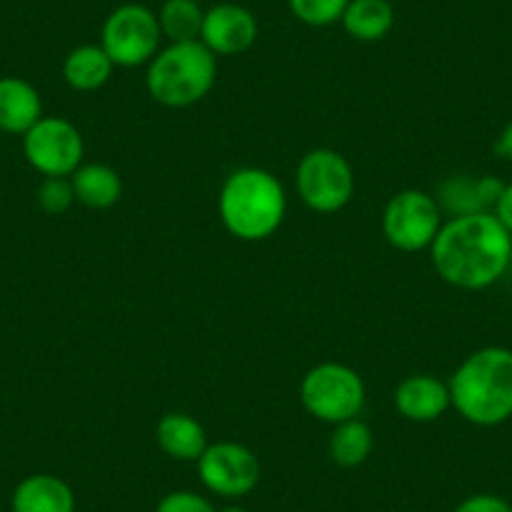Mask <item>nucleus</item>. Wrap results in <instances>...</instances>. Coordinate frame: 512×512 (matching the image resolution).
<instances>
[{
  "instance_id": "1",
  "label": "nucleus",
  "mask_w": 512,
  "mask_h": 512,
  "mask_svg": "<svg viewBox=\"0 0 512 512\" xmlns=\"http://www.w3.org/2000/svg\"><path fill=\"white\" fill-rule=\"evenodd\" d=\"M437 277L455 289L480 292L510 272L512 236L492 211L452 216L430 246Z\"/></svg>"
},
{
  "instance_id": "2",
  "label": "nucleus",
  "mask_w": 512,
  "mask_h": 512,
  "mask_svg": "<svg viewBox=\"0 0 512 512\" xmlns=\"http://www.w3.org/2000/svg\"><path fill=\"white\" fill-rule=\"evenodd\" d=\"M452 407L477 427H497L512 417V349L482 347L450 377Z\"/></svg>"
},
{
  "instance_id": "3",
  "label": "nucleus",
  "mask_w": 512,
  "mask_h": 512,
  "mask_svg": "<svg viewBox=\"0 0 512 512\" xmlns=\"http://www.w3.org/2000/svg\"><path fill=\"white\" fill-rule=\"evenodd\" d=\"M287 214L282 181L256 166L236 169L219 191V216L226 231L241 241L269 239Z\"/></svg>"
},
{
  "instance_id": "4",
  "label": "nucleus",
  "mask_w": 512,
  "mask_h": 512,
  "mask_svg": "<svg viewBox=\"0 0 512 512\" xmlns=\"http://www.w3.org/2000/svg\"><path fill=\"white\" fill-rule=\"evenodd\" d=\"M216 56L201 41L161 48L146 71V88L166 108H186L209 96L216 83Z\"/></svg>"
},
{
  "instance_id": "5",
  "label": "nucleus",
  "mask_w": 512,
  "mask_h": 512,
  "mask_svg": "<svg viewBox=\"0 0 512 512\" xmlns=\"http://www.w3.org/2000/svg\"><path fill=\"white\" fill-rule=\"evenodd\" d=\"M304 410L317 420L339 425L359 417L367 390L364 382L352 367L337 362H322L309 369L299 387Z\"/></svg>"
},
{
  "instance_id": "6",
  "label": "nucleus",
  "mask_w": 512,
  "mask_h": 512,
  "mask_svg": "<svg viewBox=\"0 0 512 512\" xmlns=\"http://www.w3.org/2000/svg\"><path fill=\"white\" fill-rule=\"evenodd\" d=\"M159 16L141 3H126L111 11L101 28V48L108 53L113 66L136 68L151 63L161 51Z\"/></svg>"
},
{
  "instance_id": "7",
  "label": "nucleus",
  "mask_w": 512,
  "mask_h": 512,
  "mask_svg": "<svg viewBox=\"0 0 512 512\" xmlns=\"http://www.w3.org/2000/svg\"><path fill=\"white\" fill-rule=\"evenodd\" d=\"M297 194L317 214L342 211L354 196L352 164L334 149H314L297 166Z\"/></svg>"
},
{
  "instance_id": "8",
  "label": "nucleus",
  "mask_w": 512,
  "mask_h": 512,
  "mask_svg": "<svg viewBox=\"0 0 512 512\" xmlns=\"http://www.w3.org/2000/svg\"><path fill=\"white\" fill-rule=\"evenodd\" d=\"M442 229V209L435 196L417 189H405L384 206L382 231L395 249H430L437 231Z\"/></svg>"
},
{
  "instance_id": "9",
  "label": "nucleus",
  "mask_w": 512,
  "mask_h": 512,
  "mask_svg": "<svg viewBox=\"0 0 512 512\" xmlns=\"http://www.w3.org/2000/svg\"><path fill=\"white\" fill-rule=\"evenodd\" d=\"M26 161L48 179V176H71L83 164V136L71 121L61 116H43L23 136Z\"/></svg>"
},
{
  "instance_id": "10",
  "label": "nucleus",
  "mask_w": 512,
  "mask_h": 512,
  "mask_svg": "<svg viewBox=\"0 0 512 512\" xmlns=\"http://www.w3.org/2000/svg\"><path fill=\"white\" fill-rule=\"evenodd\" d=\"M199 477L214 495L244 497L259 485L262 465L254 452L239 442H216L196 460Z\"/></svg>"
},
{
  "instance_id": "11",
  "label": "nucleus",
  "mask_w": 512,
  "mask_h": 512,
  "mask_svg": "<svg viewBox=\"0 0 512 512\" xmlns=\"http://www.w3.org/2000/svg\"><path fill=\"white\" fill-rule=\"evenodd\" d=\"M259 36V23L254 13L236 3H219L209 8L201 28V43L214 56H239L249 51Z\"/></svg>"
},
{
  "instance_id": "12",
  "label": "nucleus",
  "mask_w": 512,
  "mask_h": 512,
  "mask_svg": "<svg viewBox=\"0 0 512 512\" xmlns=\"http://www.w3.org/2000/svg\"><path fill=\"white\" fill-rule=\"evenodd\" d=\"M395 407L410 422L440 420L452 407L450 384L432 374H412L397 384Z\"/></svg>"
},
{
  "instance_id": "13",
  "label": "nucleus",
  "mask_w": 512,
  "mask_h": 512,
  "mask_svg": "<svg viewBox=\"0 0 512 512\" xmlns=\"http://www.w3.org/2000/svg\"><path fill=\"white\" fill-rule=\"evenodd\" d=\"M502 189H505V181H500L497 176L475 179L470 174H455L442 181L435 201L450 216L482 214V211L495 209Z\"/></svg>"
},
{
  "instance_id": "14",
  "label": "nucleus",
  "mask_w": 512,
  "mask_h": 512,
  "mask_svg": "<svg viewBox=\"0 0 512 512\" xmlns=\"http://www.w3.org/2000/svg\"><path fill=\"white\" fill-rule=\"evenodd\" d=\"M11 512H76V492L48 472L28 475L13 490Z\"/></svg>"
},
{
  "instance_id": "15",
  "label": "nucleus",
  "mask_w": 512,
  "mask_h": 512,
  "mask_svg": "<svg viewBox=\"0 0 512 512\" xmlns=\"http://www.w3.org/2000/svg\"><path fill=\"white\" fill-rule=\"evenodd\" d=\"M43 118V101L36 86L18 76L0 78V131L26 136Z\"/></svg>"
},
{
  "instance_id": "16",
  "label": "nucleus",
  "mask_w": 512,
  "mask_h": 512,
  "mask_svg": "<svg viewBox=\"0 0 512 512\" xmlns=\"http://www.w3.org/2000/svg\"><path fill=\"white\" fill-rule=\"evenodd\" d=\"M156 442L171 460L179 462H196L209 447L206 430L186 412H169L161 417L156 425Z\"/></svg>"
},
{
  "instance_id": "17",
  "label": "nucleus",
  "mask_w": 512,
  "mask_h": 512,
  "mask_svg": "<svg viewBox=\"0 0 512 512\" xmlns=\"http://www.w3.org/2000/svg\"><path fill=\"white\" fill-rule=\"evenodd\" d=\"M339 23L354 41L377 43L390 36L395 26V8L390 0H349Z\"/></svg>"
},
{
  "instance_id": "18",
  "label": "nucleus",
  "mask_w": 512,
  "mask_h": 512,
  "mask_svg": "<svg viewBox=\"0 0 512 512\" xmlns=\"http://www.w3.org/2000/svg\"><path fill=\"white\" fill-rule=\"evenodd\" d=\"M71 184L76 191V201H81L88 209H111L123 194L121 176L106 164H81L71 174Z\"/></svg>"
},
{
  "instance_id": "19",
  "label": "nucleus",
  "mask_w": 512,
  "mask_h": 512,
  "mask_svg": "<svg viewBox=\"0 0 512 512\" xmlns=\"http://www.w3.org/2000/svg\"><path fill=\"white\" fill-rule=\"evenodd\" d=\"M113 68L116 66H113V61L101 46L86 43V46L73 48L66 56V61H63V78H66V83L73 91H98V88L108 83Z\"/></svg>"
},
{
  "instance_id": "20",
  "label": "nucleus",
  "mask_w": 512,
  "mask_h": 512,
  "mask_svg": "<svg viewBox=\"0 0 512 512\" xmlns=\"http://www.w3.org/2000/svg\"><path fill=\"white\" fill-rule=\"evenodd\" d=\"M374 450V435L367 422L347 420L334 425L332 437H329V457L339 467H359L367 462Z\"/></svg>"
},
{
  "instance_id": "21",
  "label": "nucleus",
  "mask_w": 512,
  "mask_h": 512,
  "mask_svg": "<svg viewBox=\"0 0 512 512\" xmlns=\"http://www.w3.org/2000/svg\"><path fill=\"white\" fill-rule=\"evenodd\" d=\"M206 11L196 0H166L159 11L161 33L171 43L201 41V28H204Z\"/></svg>"
},
{
  "instance_id": "22",
  "label": "nucleus",
  "mask_w": 512,
  "mask_h": 512,
  "mask_svg": "<svg viewBox=\"0 0 512 512\" xmlns=\"http://www.w3.org/2000/svg\"><path fill=\"white\" fill-rule=\"evenodd\" d=\"M349 0H289V11L297 21L312 28H327L342 21Z\"/></svg>"
},
{
  "instance_id": "23",
  "label": "nucleus",
  "mask_w": 512,
  "mask_h": 512,
  "mask_svg": "<svg viewBox=\"0 0 512 512\" xmlns=\"http://www.w3.org/2000/svg\"><path fill=\"white\" fill-rule=\"evenodd\" d=\"M76 201V191L68 176H48L41 186H38V204L46 214L61 216Z\"/></svg>"
},
{
  "instance_id": "24",
  "label": "nucleus",
  "mask_w": 512,
  "mask_h": 512,
  "mask_svg": "<svg viewBox=\"0 0 512 512\" xmlns=\"http://www.w3.org/2000/svg\"><path fill=\"white\" fill-rule=\"evenodd\" d=\"M154 512H216V510L206 497L199 495V492L176 490L161 497Z\"/></svg>"
},
{
  "instance_id": "25",
  "label": "nucleus",
  "mask_w": 512,
  "mask_h": 512,
  "mask_svg": "<svg viewBox=\"0 0 512 512\" xmlns=\"http://www.w3.org/2000/svg\"><path fill=\"white\" fill-rule=\"evenodd\" d=\"M452 512H512V505L500 495H490V492H480V495H470L460 502Z\"/></svg>"
},
{
  "instance_id": "26",
  "label": "nucleus",
  "mask_w": 512,
  "mask_h": 512,
  "mask_svg": "<svg viewBox=\"0 0 512 512\" xmlns=\"http://www.w3.org/2000/svg\"><path fill=\"white\" fill-rule=\"evenodd\" d=\"M492 214L497 216V221H500V224L505 226L512 236V181L510 184H505V189H502V194H500V199H497Z\"/></svg>"
},
{
  "instance_id": "27",
  "label": "nucleus",
  "mask_w": 512,
  "mask_h": 512,
  "mask_svg": "<svg viewBox=\"0 0 512 512\" xmlns=\"http://www.w3.org/2000/svg\"><path fill=\"white\" fill-rule=\"evenodd\" d=\"M495 154L500 156V159H505L507 164H512V121L507 123V126L500 131V136H497Z\"/></svg>"
},
{
  "instance_id": "28",
  "label": "nucleus",
  "mask_w": 512,
  "mask_h": 512,
  "mask_svg": "<svg viewBox=\"0 0 512 512\" xmlns=\"http://www.w3.org/2000/svg\"><path fill=\"white\" fill-rule=\"evenodd\" d=\"M219 512H249V510H244V507H239V505H231V507H224V510H219Z\"/></svg>"
},
{
  "instance_id": "29",
  "label": "nucleus",
  "mask_w": 512,
  "mask_h": 512,
  "mask_svg": "<svg viewBox=\"0 0 512 512\" xmlns=\"http://www.w3.org/2000/svg\"><path fill=\"white\" fill-rule=\"evenodd\" d=\"M510 269H512V262H510Z\"/></svg>"
}]
</instances>
